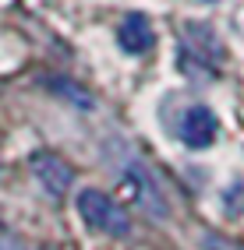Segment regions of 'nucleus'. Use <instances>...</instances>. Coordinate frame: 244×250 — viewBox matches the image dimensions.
<instances>
[{"mask_svg":"<svg viewBox=\"0 0 244 250\" xmlns=\"http://www.w3.org/2000/svg\"><path fill=\"white\" fill-rule=\"evenodd\" d=\"M74 205H78V215L85 219V226L96 229V232H106V236H127V232H131L127 211L113 201V197H106L103 190H96V187L78 190Z\"/></svg>","mask_w":244,"mask_h":250,"instance_id":"obj_1","label":"nucleus"},{"mask_svg":"<svg viewBox=\"0 0 244 250\" xmlns=\"http://www.w3.org/2000/svg\"><path fill=\"white\" fill-rule=\"evenodd\" d=\"M32 173H36V180L43 183V190L50 197H64L71 190V183H74V169L60 155H53V152L32 155Z\"/></svg>","mask_w":244,"mask_h":250,"instance_id":"obj_2","label":"nucleus"},{"mask_svg":"<svg viewBox=\"0 0 244 250\" xmlns=\"http://www.w3.org/2000/svg\"><path fill=\"white\" fill-rule=\"evenodd\" d=\"M124 176H127V183L135 187L138 205L149 211V215H156V219H167L170 208H167V201H163V194H159V187H156V180L145 173V166H142L138 159H127V162H124Z\"/></svg>","mask_w":244,"mask_h":250,"instance_id":"obj_3","label":"nucleus"},{"mask_svg":"<svg viewBox=\"0 0 244 250\" xmlns=\"http://www.w3.org/2000/svg\"><path fill=\"white\" fill-rule=\"evenodd\" d=\"M220 134V120L209 106H191L181 120V141L188 148H209Z\"/></svg>","mask_w":244,"mask_h":250,"instance_id":"obj_4","label":"nucleus"},{"mask_svg":"<svg viewBox=\"0 0 244 250\" xmlns=\"http://www.w3.org/2000/svg\"><path fill=\"white\" fill-rule=\"evenodd\" d=\"M117 42H121L124 53L142 57V53H149V49L156 46V32H152V25H149L145 14H127V18L121 21V28H117Z\"/></svg>","mask_w":244,"mask_h":250,"instance_id":"obj_5","label":"nucleus"},{"mask_svg":"<svg viewBox=\"0 0 244 250\" xmlns=\"http://www.w3.org/2000/svg\"><path fill=\"white\" fill-rule=\"evenodd\" d=\"M184 42L191 46V53L198 60L209 63V67H216L220 57H223V42L216 39V32L209 28L205 21H188L184 25Z\"/></svg>","mask_w":244,"mask_h":250,"instance_id":"obj_6","label":"nucleus"},{"mask_svg":"<svg viewBox=\"0 0 244 250\" xmlns=\"http://www.w3.org/2000/svg\"><path fill=\"white\" fill-rule=\"evenodd\" d=\"M53 88L60 92V95H68L74 106H81V109H92L96 106V99L85 92V88H78V85H71V81H64V78H53Z\"/></svg>","mask_w":244,"mask_h":250,"instance_id":"obj_7","label":"nucleus"},{"mask_svg":"<svg viewBox=\"0 0 244 250\" xmlns=\"http://www.w3.org/2000/svg\"><path fill=\"white\" fill-rule=\"evenodd\" d=\"M202 243H205V250H244V243H237L230 236H216V232H205Z\"/></svg>","mask_w":244,"mask_h":250,"instance_id":"obj_8","label":"nucleus"},{"mask_svg":"<svg viewBox=\"0 0 244 250\" xmlns=\"http://www.w3.org/2000/svg\"><path fill=\"white\" fill-rule=\"evenodd\" d=\"M0 250H22V247H18V240H14V236L0 232Z\"/></svg>","mask_w":244,"mask_h":250,"instance_id":"obj_9","label":"nucleus"}]
</instances>
